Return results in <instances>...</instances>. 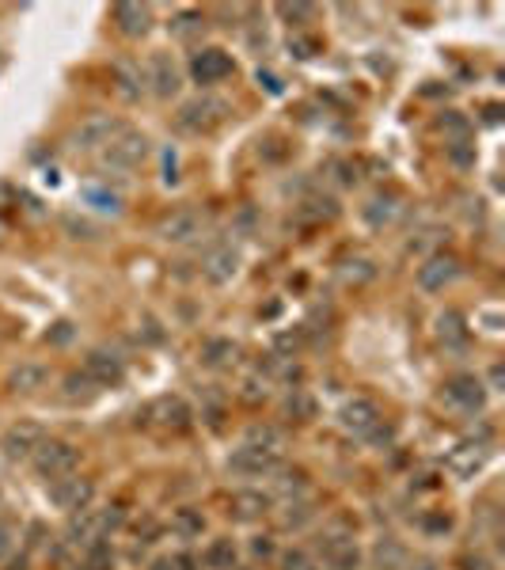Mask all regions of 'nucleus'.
Masks as SVG:
<instances>
[{"mask_svg":"<svg viewBox=\"0 0 505 570\" xmlns=\"http://www.w3.org/2000/svg\"><path fill=\"white\" fill-rule=\"evenodd\" d=\"M122 130H125L122 118L95 111V115H88V118H84L76 130L69 134V149H73V153H103Z\"/></svg>","mask_w":505,"mask_h":570,"instance_id":"nucleus-1","label":"nucleus"},{"mask_svg":"<svg viewBox=\"0 0 505 570\" xmlns=\"http://www.w3.org/2000/svg\"><path fill=\"white\" fill-rule=\"evenodd\" d=\"M228 99L221 95H198L191 103H183V111H179V130L186 134H209L213 125H221L228 118Z\"/></svg>","mask_w":505,"mask_h":570,"instance_id":"nucleus-2","label":"nucleus"},{"mask_svg":"<svg viewBox=\"0 0 505 570\" xmlns=\"http://www.w3.org/2000/svg\"><path fill=\"white\" fill-rule=\"evenodd\" d=\"M144 156H149V137L137 130H122L107 149H103V167H107V172H134V167L144 164Z\"/></svg>","mask_w":505,"mask_h":570,"instance_id":"nucleus-3","label":"nucleus"},{"mask_svg":"<svg viewBox=\"0 0 505 570\" xmlns=\"http://www.w3.org/2000/svg\"><path fill=\"white\" fill-rule=\"evenodd\" d=\"M31 464H35V472L42 475V479H65V475H73L76 472V464H80V453H76V445H69V441H54V437H46L42 441V449L31 456Z\"/></svg>","mask_w":505,"mask_h":570,"instance_id":"nucleus-4","label":"nucleus"},{"mask_svg":"<svg viewBox=\"0 0 505 570\" xmlns=\"http://www.w3.org/2000/svg\"><path fill=\"white\" fill-rule=\"evenodd\" d=\"M233 73H236V61H233V54L221 50V46H202L191 57V80L202 84V88H213V84L228 80Z\"/></svg>","mask_w":505,"mask_h":570,"instance_id":"nucleus-5","label":"nucleus"},{"mask_svg":"<svg viewBox=\"0 0 505 570\" xmlns=\"http://www.w3.org/2000/svg\"><path fill=\"white\" fill-rule=\"evenodd\" d=\"M42 441H46V430L38 426V422H15V426L5 430V437H0V449H5V456L12 460H31L38 449H42Z\"/></svg>","mask_w":505,"mask_h":570,"instance_id":"nucleus-6","label":"nucleus"},{"mask_svg":"<svg viewBox=\"0 0 505 570\" xmlns=\"http://www.w3.org/2000/svg\"><path fill=\"white\" fill-rule=\"evenodd\" d=\"M50 498H54L57 510H65V514H80V510H88V505H92L95 487H92V479L65 475V479H54V483H50Z\"/></svg>","mask_w":505,"mask_h":570,"instance_id":"nucleus-7","label":"nucleus"},{"mask_svg":"<svg viewBox=\"0 0 505 570\" xmlns=\"http://www.w3.org/2000/svg\"><path fill=\"white\" fill-rule=\"evenodd\" d=\"M202 228H205V217L198 214V209L183 205V209H175V214H167L160 221V240H167V244H194L202 236Z\"/></svg>","mask_w":505,"mask_h":570,"instance_id":"nucleus-8","label":"nucleus"},{"mask_svg":"<svg viewBox=\"0 0 505 570\" xmlns=\"http://www.w3.org/2000/svg\"><path fill=\"white\" fill-rule=\"evenodd\" d=\"M381 407L372 404V399H365V395H353V399H346L342 404V411H339V422H342V430H350V434H357V437H369L376 426H381Z\"/></svg>","mask_w":505,"mask_h":570,"instance_id":"nucleus-9","label":"nucleus"},{"mask_svg":"<svg viewBox=\"0 0 505 570\" xmlns=\"http://www.w3.org/2000/svg\"><path fill=\"white\" fill-rule=\"evenodd\" d=\"M456 278H460V259L445 255V251H437V255H430L422 266H418V289H426V293L449 289Z\"/></svg>","mask_w":505,"mask_h":570,"instance_id":"nucleus-10","label":"nucleus"},{"mask_svg":"<svg viewBox=\"0 0 505 570\" xmlns=\"http://www.w3.org/2000/svg\"><path fill=\"white\" fill-rule=\"evenodd\" d=\"M228 468H233L236 475H243V479H266V475H273L282 468V453H266V449L243 445V449H236L233 460H228Z\"/></svg>","mask_w":505,"mask_h":570,"instance_id":"nucleus-11","label":"nucleus"},{"mask_svg":"<svg viewBox=\"0 0 505 570\" xmlns=\"http://www.w3.org/2000/svg\"><path fill=\"white\" fill-rule=\"evenodd\" d=\"M445 399L460 411H482L487 404V385L471 373H460V376H449L445 380Z\"/></svg>","mask_w":505,"mask_h":570,"instance_id":"nucleus-12","label":"nucleus"},{"mask_svg":"<svg viewBox=\"0 0 505 570\" xmlns=\"http://www.w3.org/2000/svg\"><path fill=\"white\" fill-rule=\"evenodd\" d=\"M144 84H153V92L160 99H172L179 88H183V80H179V65L172 61V54H163L156 50L149 57V65H144Z\"/></svg>","mask_w":505,"mask_h":570,"instance_id":"nucleus-13","label":"nucleus"},{"mask_svg":"<svg viewBox=\"0 0 505 570\" xmlns=\"http://www.w3.org/2000/svg\"><path fill=\"white\" fill-rule=\"evenodd\" d=\"M84 376H88L92 385H99V388H114V385H122L125 365H122V357H114L107 350H92L88 362H84Z\"/></svg>","mask_w":505,"mask_h":570,"instance_id":"nucleus-14","label":"nucleus"},{"mask_svg":"<svg viewBox=\"0 0 505 570\" xmlns=\"http://www.w3.org/2000/svg\"><path fill=\"white\" fill-rule=\"evenodd\" d=\"M111 19H114L118 35H125V38H144L153 31V12L144 5H114Z\"/></svg>","mask_w":505,"mask_h":570,"instance_id":"nucleus-15","label":"nucleus"},{"mask_svg":"<svg viewBox=\"0 0 505 570\" xmlns=\"http://www.w3.org/2000/svg\"><path fill=\"white\" fill-rule=\"evenodd\" d=\"M149 418H156L160 426H167V430H186L194 415H191V407H186L183 395H160L156 404L149 407Z\"/></svg>","mask_w":505,"mask_h":570,"instance_id":"nucleus-16","label":"nucleus"},{"mask_svg":"<svg viewBox=\"0 0 505 570\" xmlns=\"http://www.w3.org/2000/svg\"><path fill=\"white\" fill-rule=\"evenodd\" d=\"M202 274L213 285H228L240 274V251H233V247H217L213 255H209L205 263H202Z\"/></svg>","mask_w":505,"mask_h":570,"instance_id":"nucleus-17","label":"nucleus"},{"mask_svg":"<svg viewBox=\"0 0 505 570\" xmlns=\"http://www.w3.org/2000/svg\"><path fill=\"white\" fill-rule=\"evenodd\" d=\"M114 84H118V95L122 99H141V92H144V69L137 65V61H114Z\"/></svg>","mask_w":505,"mask_h":570,"instance_id":"nucleus-18","label":"nucleus"},{"mask_svg":"<svg viewBox=\"0 0 505 570\" xmlns=\"http://www.w3.org/2000/svg\"><path fill=\"white\" fill-rule=\"evenodd\" d=\"M372 563L381 570H407L411 555H407V547L399 544L395 536H384V540H376V547H372Z\"/></svg>","mask_w":505,"mask_h":570,"instance_id":"nucleus-19","label":"nucleus"},{"mask_svg":"<svg viewBox=\"0 0 505 570\" xmlns=\"http://www.w3.org/2000/svg\"><path fill=\"white\" fill-rule=\"evenodd\" d=\"M270 510V498L262 495V491H240V495H233V517H240V521H255V517H262Z\"/></svg>","mask_w":505,"mask_h":570,"instance_id":"nucleus-20","label":"nucleus"},{"mask_svg":"<svg viewBox=\"0 0 505 570\" xmlns=\"http://www.w3.org/2000/svg\"><path fill=\"white\" fill-rule=\"evenodd\" d=\"M202 566L205 570H236V544L233 540H213L202 552Z\"/></svg>","mask_w":505,"mask_h":570,"instance_id":"nucleus-21","label":"nucleus"},{"mask_svg":"<svg viewBox=\"0 0 505 570\" xmlns=\"http://www.w3.org/2000/svg\"><path fill=\"white\" fill-rule=\"evenodd\" d=\"M437 339L445 346H464V339H468L464 315H460V312H441L437 315Z\"/></svg>","mask_w":505,"mask_h":570,"instance_id":"nucleus-22","label":"nucleus"},{"mask_svg":"<svg viewBox=\"0 0 505 570\" xmlns=\"http://www.w3.org/2000/svg\"><path fill=\"white\" fill-rule=\"evenodd\" d=\"M482 460H487V449H482V445H460V449L449 456V468H452L456 475H471Z\"/></svg>","mask_w":505,"mask_h":570,"instance_id":"nucleus-23","label":"nucleus"},{"mask_svg":"<svg viewBox=\"0 0 505 570\" xmlns=\"http://www.w3.org/2000/svg\"><path fill=\"white\" fill-rule=\"evenodd\" d=\"M282 441H285V434H282L278 426H251L243 445H251V449H266V453H282Z\"/></svg>","mask_w":505,"mask_h":570,"instance_id":"nucleus-24","label":"nucleus"},{"mask_svg":"<svg viewBox=\"0 0 505 570\" xmlns=\"http://www.w3.org/2000/svg\"><path fill=\"white\" fill-rule=\"evenodd\" d=\"M395 202H399L395 195H376V198L365 205L369 225H376V228H381V225H391V221H395V214H399V205H395Z\"/></svg>","mask_w":505,"mask_h":570,"instance_id":"nucleus-25","label":"nucleus"},{"mask_svg":"<svg viewBox=\"0 0 505 570\" xmlns=\"http://www.w3.org/2000/svg\"><path fill=\"white\" fill-rule=\"evenodd\" d=\"M167 27H172V35H175V38H183V42H186V38H194V35L205 27V15H202V12H179Z\"/></svg>","mask_w":505,"mask_h":570,"instance_id":"nucleus-26","label":"nucleus"},{"mask_svg":"<svg viewBox=\"0 0 505 570\" xmlns=\"http://www.w3.org/2000/svg\"><path fill=\"white\" fill-rule=\"evenodd\" d=\"M172 525H175V533H183V536H202L205 517H202V510H179L172 517Z\"/></svg>","mask_w":505,"mask_h":570,"instance_id":"nucleus-27","label":"nucleus"},{"mask_svg":"<svg viewBox=\"0 0 505 570\" xmlns=\"http://www.w3.org/2000/svg\"><path fill=\"white\" fill-rule=\"evenodd\" d=\"M95 517H99V533H103V536L125 525V510H122V505H107V510H95Z\"/></svg>","mask_w":505,"mask_h":570,"instance_id":"nucleus-28","label":"nucleus"},{"mask_svg":"<svg viewBox=\"0 0 505 570\" xmlns=\"http://www.w3.org/2000/svg\"><path fill=\"white\" fill-rule=\"evenodd\" d=\"M282 570H320V563H315L304 547H292V552L282 555Z\"/></svg>","mask_w":505,"mask_h":570,"instance_id":"nucleus-29","label":"nucleus"},{"mask_svg":"<svg viewBox=\"0 0 505 570\" xmlns=\"http://www.w3.org/2000/svg\"><path fill=\"white\" fill-rule=\"evenodd\" d=\"M38 385H42V369H35V365H24V369L12 373V388H15V392H31V388H38Z\"/></svg>","mask_w":505,"mask_h":570,"instance_id":"nucleus-30","label":"nucleus"},{"mask_svg":"<svg viewBox=\"0 0 505 570\" xmlns=\"http://www.w3.org/2000/svg\"><path fill=\"white\" fill-rule=\"evenodd\" d=\"M233 354H236V346L228 343V339H213V343H205V362H209V365H224Z\"/></svg>","mask_w":505,"mask_h":570,"instance_id":"nucleus-31","label":"nucleus"},{"mask_svg":"<svg viewBox=\"0 0 505 570\" xmlns=\"http://www.w3.org/2000/svg\"><path fill=\"white\" fill-rule=\"evenodd\" d=\"M65 392L69 395H92V380L84 373H73V376H65Z\"/></svg>","mask_w":505,"mask_h":570,"instance_id":"nucleus-32","label":"nucleus"},{"mask_svg":"<svg viewBox=\"0 0 505 570\" xmlns=\"http://www.w3.org/2000/svg\"><path fill=\"white\" fill-rule=\"evenodd\" d=\"M315 50H320V42H315V38H289V54L292 57H312Z\"/></svg>","mask_w":505,"mask_h":570,"instance_id":"nucleus-33","label":"nucleus"},{"mask_svg":"<svg viewBox=\"0 0 505 570\" xmlns=\"http://www.w3.org/2000/svg\"><path fill=\"white\" fill-rule=\"evenodd\" d=\"M304 521H312V510H308V505H292V502H289V514H285V525H289V529H301Z\"/></svg>","mask_w":505,"mask_h":570,"instance_id":"nucleus-34","label":"nucleus"},{"mask_svg":"<svg viewBox=\"0 0 505 570\" xmlns=\"http://www.w3.org/2000/svg\"><path fill=\"white\" fill-rule=\"evenodd\" d=\"M278 15H282V19H312L315 8H312V5H282Z\"/></svg>","mask_w":505,"mask_h":570,"instance_id":"nucleus-35","label":"nucleus"},{"mask_svg":"<svg viewBox=\"0 0 505 570\" xmlns=\"http://www.w3.org/2000/svg\"><path fill=\"white\" fill-rule=\"evenodd\" d=\"M456 566H460V570H494V563H490L487 555H460Z\"/></svg>","mask_w":505,"mask_h":570,"instance_id":"nucleus-36","label":"nucleus"},{"mask_svg":"<svg viewBox=\"0 0 505 570\" xmlns=\"http://www.w3.org/2000/svg\"><path fill=\"white\" fill-rule=\"evenodd\" d=\"M251 555L270 559L273 555V536H255V540H251Z\"/></svg>","mask_w":505,"mask_h":570,"instance_id":"nucleus-37","label":"nucleus"},{"mask_svg":"<svg viewBox=\"0 0 505 570\" xmlns=\"http://www.w3.org/2000/svg\"><path fill=\"white\" fill-rule=\"evenodd\" d=\"M88 202H95L99 209H111V214H118V198H114V195H103V190H88Z\"/></svg>","mask_w":505,"mask_h":570,"instance_id":"nucleus-38","label":"nucleus"},{"mask_svg":"<svg viewBox=\"0 0 505 570\" xmlns=\"http://www.w3.org/2000/svg\"><path fill=\"white\" fill-rule=\"evenodd\" d=\"M12 536H15V529H12V525L0 521V559H5V555L12 552Z\"/></svg>","mask_w":505,"mask_h":570,"instance_id":"nucleus-39","label":"nucleus"},{"mask_svg":"<svg viewBox=\"0 0 505 570\" xmlns=\"http://www.w3.org/2000/svg\"><path fill=\"white\" fill-rule=\"evenodd\" d=\"M202 563L194 555H175V570H198Z\"/></svg>","mask_w":505,"mask_h":570,"instance_id":"nucleus-40","label":"nucleus"},{"mask_svg":"<svg viewBox=\"0 0 505 570\" xmlns=\"http://www.w3.org/2000/svg\"><path fill=\"white\" fill-rule=\"evenodd\" d=\"M407 570H441V566H437L433 559H418V563H414V566H407Z\"/></svg>","mask_w":505,"mask_h":570,"instance_id":"nucleus-41","label":"nucleus"},{"mask_svg":"<svg viewBox=\"0 0 505 570\" xmlns=\"http://www.w3.org/2000/svg\"><path fill=\"white\" fill-rule=\"evenodd\" d=\"M149 570H175V559H156Z\"/></svg>","mask_w":505,"mask_h":570,"instance_id":"nucleus-42","label":"nucleus"},{"mask_svg":"<svg viewBox=\"0 0 505 570\" xmlns=\"http://www.w3.org/2000/svg\"><path fill=\"white\" fill-rule=\"evenodd\" d=\"M498 385H501V365H494V369H490V388L498 392Z\"/></svg>","mask_w":505,"mask_h":570,"instance_id":"nucleus-43","label":"nucleus"},{"mask_svg":"<svg viewBox=\"0 0 505 570\" xmlns=\"http://www.w3.org/2000/svg\"><path fill=\"white\" fill-rule=\"evenodd\" d=\"M5 236H8V225H5V221H0V240H5Z\"/></svg>","mask_w":505,"mask_h":570,"instance_id":"nucleus-44","label":"nucleus"}]
</instances>
